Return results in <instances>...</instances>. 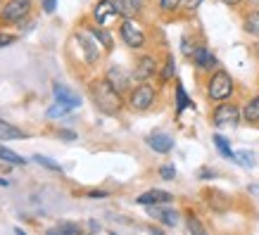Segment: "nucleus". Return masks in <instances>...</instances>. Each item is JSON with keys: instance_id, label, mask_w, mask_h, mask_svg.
<instances>
[{"instance_id": "nucleus-4", "label": "nucleus", "mask_w": 259, "mask_h": 235, "mask_svg": "<svg viewBox=\"0 0 259 235\" xmlns=\"http://www.w3.org/2000/svg\"><path fill=\"white\" fill-rule=\"evenodd\" d=\"M155 100H157L155 88L150 86V83H141V86H136L134 90H131L128 105H131L136 112H145V110H150V107L155 105Z\"/></svg>"}, {"instance_id": "nucleus-28", "label": "nucleus", "mask_w": 259, "mask_h": 235, "mask_svg": "<svg viewBox=\"0 0 259 235\" xmlns=\"http://www.w3.org/2000/svg\"><path fill=\"white\" fill-rule=\"evenodd\" d=\"M67 112H71V107H67V105H62V102H55L50 110H48V117L55 119V117H64Z\"/></svg>"}, {"instance_id": "nucleus-14", "label": "nucleus", "mask_w": 259, "mask_h": 235, "mask_svg": "<svg viewBox=\"0 0 259 235\" xmlns=\"http://www.w3.org/2000/svg\"><path fill=\"white\" fill-rule=\"evenodd\" d=\"M53 93H55V100L62 102V105H67V107H71V110H76V107H81V98L74 90H69V88H64L57 83L55 88H53Z\"/></svg>"}, {"instance_id": "nucleus-37", "label": "nucleus", "mask_w": 259, "mask_h": 235, "mask_svg": "<svg viewBox=\"0 0 259 235\" xmlns=\"http://www.w3.org/2000/svg\"><path fill=\"white\" fill-rule=\"evenodd\" d=\"M200 176H202V178H214V171H209V169H202V171H200Z\"/></svg>"}, {"instance_id": "nucleus-1", "label": "nucleus", "mask_w": 259, "mask_h": 235, "mask_svg": "<svg viewBox=\"0 0 259 235\" xmlns=\"http://www.w3.org/2000/svg\"><path fill=\"white\" fill-rule=\"evenodd\" d=\"M91 93H93V100H95V107L102 112V114H119L121 112V93H119L117 88L112 86L107 78H102V81H95L93 88H91Z\"/></svg>"}, {"instance_id": "nucleus-19", "label": "nucleus", "mask_w": 259, "mask_h": 235, "mask_svg": "<svg viewBox=\"0 0 259 235\" xmlns=\"http://www.w3.org/2000/svg\"><path fill=\"white\" fill-rule=\"evenodd\" d=\"M243 117H245V121H250V124H259V95H254V98L245 105Z\"/></svg>"}, {"instance_id": "nucleus-18", "label": "nucleus", "mask_w": 259, "mask_h": 235, "mask_svg": "<svg viewBox=\"0 0 259 235\" xmlns=\"http://www.w3.org/2000/svg\"><path fill=\"white\" fill-rule=\"evenodd\" d=\"M79 40H81V48H83V53H86V62H95V60L100 57V50H98V45H95L93 40L88 38L86 33H81Z\"/></svg>"}, {"instance_id": "nucleus-39", "label": "nucleus", "mask_w": 259, "mask_h": 235, "mask_svg": "<svg viewBox=\"0 0 259 235\" xmlns=\"http://www.w3.org/2000/svg\"><path fill=\"white\" fill-rule=\"evenodd\" d=\"M221 3H226V5H236V3H240V0H221Z\"/></svg>"}, {"instance_id": "nucleus-27", "label": "nucleus", "mask_w": 259, "mask_h": 235, "mask_svg": "<svg viewBox=\"0 0 259 235\" xmlns=\"http://www.w3.org/2000/svg\"><path fill=\"white\" fill-rule=\"evenodd\" d=\"M233 162H238V164H243V166H254V157H252V152H236L233 155Z\"/></svg>"}, {"instance_id": "nucleus-17", "label": "nucleus", "mask_w": 259, "mask_h": 235, "mask_svg": "<svg viewBox=\"0 0 259 235\" xmlns=\"http://www.w3.org/2000/svg\"><path fill=\"white\" fill-rule=\"evenodd\" d=\"M0 159L5 162V164H12V166H24L26 164V159H24L22 155H17L15 150H10L3 145V140H0Z\"/></svg>"}, {"instance_id": "nucleus-9", "label": "nucleus", "mask_w": 259, "mask_h": 235, "mask_svg": "<svg viewBox=\"0 0 259 235\" xmlns=\"http://www.w3.org/2000/svg\"><path fill=\"white\" fill-rule=\"evenodd\" d=\"M174 200L171 193H166V190H148V193H143V195L136 197V202L143 204V207H150V204H169Z\"/></svg>"}, {"instance_id": "nucleus-31", "label": "nucleus", "mask_w": 259, "mask_h": 235, "mask_svg": "<svg viewBox=\"0 0 259 235\" xmlns=\"http://www.w3.org/2000/svg\"><path fill=\"white\" fill-rule=\"evenodd\" d=\"M174 69H176V62H174V57L169 55L166 57V67H164V71H162V81H169V78L174 76Z\"/></svg>"}, {"instance_id": "nucleus-38", "label": "nucleus", "mask_w": 259, "mask_h": 235, "mask_svg": "<svg viewBox=\"0 0 259 235\" xmlns=\"http://www.w3.org/2000/svg\"><path fill=\"white\" fill-rule=\"evenodd\" d=\"M60 135H62V138H69V140H74V138H76L71 131H60Z\"/></svg>"}, {"instance_id": "nucleus-23", "label": "nucleus", "mask_w": 259, "mask_h": 235, "mask_svg": "<svg viewBox=\"0 0 259 235\" xmlns=\"http://www.w3.org/2000/svg\"><path fill=\"white\" fill-rule=\"evenodd\" d=\"M91 36H93L95 40H100V43H102V48H105V50H112V36H110V33H107V31H105V29H100V24L91 29Z\"/></svg>"}, {"instance_id": "nucleus-29", "label": "nucleus", "mask_w": 259, "mask_h": 235, "mask_svg": "<svg viewBox=\"0 0 259 235\" xmlns=\"http://www.w3.org/2000/svg\"><path fill=\"white\" fill-rule=\"evenodd\" d=\"M159 3V10H164V12H174V10H179L183 5V0H157Z\"/></svg>"}, {"instance_id": "nucleus-2", "label": "nucleus", "mask_w": 259, "mask_h": 235, "mask_svg": "<svg viewBox=\"0 0 259 235\" xmlns=\"http://www.w3.org/2000/svg\"><path fill=\"white\" fill-rule=\"evenodd\" d=\"M231 93H233V78H231V74L224 69L214 71L212 76H209V83H207V95H209V100L224 102L231 98Z\"/></svg>"}, {"instance_id": "nucleus-30", "label": "nucleus", "mask_w": 259, "mask_h": 235, "mask_svg": "<svg viewBox=\"0 0 259 235\" xmlns=\"http://www.w3.org/2000/svg\"><path fill=\"white\" fill-rule=\"evenodd\" d=\"M159 178H164V180H174V178H176V169H174L171 164L159 166Z\"/></svg>"}, {"instance_id": "nucleus-40", "label": "nucleus", "mask_w": 259, "mask_h": 235, "mask_svg": "<svg viewBox=\"0 0 259 235\" xmlns=\"http://www.w3.org/2000/svg\"><path fill=\"white\" fill-rule=\"evenodd\" d=\"M0 185L5 188V185H10V180H8V178H0Z\"/></svg>"}, {"instance_id": "nucleus-11", "label": "nucleus", "mask_w": 259, "mask_h": 235, "mask_svg": "<svg viewBox=\"0 0 259 235\" xmlns=\"http://www.w3.org/2000/svg\"><path fill=\"white\" fill-rule=\"evenodd\" d=\"M148 145L159 155H166L174 150V138L169 133H150L148 135Z\"/></svg>"}, {"instance_id": "nucleus-8", "label": "nucleus", "mask_w": 259, "mask_h": 235, "mask_svg": "<svg viewBox=\"0 0 259 235\" xmlns=\"http://www.w3.org/2000/svg\"><path fill=\"white\" fill-rule=\"evenodd\" d=\"M157 71V60L152 55H143L138 62H136V71H134V78L136 81H148L150 76H155Z\"/></svg>"}, {"instance_id": "nucleus-6", "label": "nucleus", "mask_w": 259, "mask_h": 235, "mask_svg": "<svg viewBox=\"0 0 259 235\" xmlns=\"http://www.w3.org/2000/svg\"><path fill=\"white\" fill-rule=\"evenodd\" d=\"M214 126H236L240 121V110L233 102H221L212 114Z\"/></svg>"}, {"instance_id": "nucleus-22", "label": "nucleus", "mask_w": 259, "mask_h": 235, "mask_svg": "<svg viewBox=\"0 0 259 235\" xmlns=\"http://www.w3.org/2000/svg\"><path fill=\"white\" fill-rule=\"evenodd\" d=\"M50 233L55 235V233H60V235H79L81 233V226L79 223H67V221H62V223H57V226H53L50 228Z\"/></svg>"}, {"instance_id": "nucleus-26", "label": "nucleus", "mask_w": 259, "mask_h": 235, "mask_svg": "<svg viewBox=\"0 0 259 235\" xmlns=\"http://www.w3.org/2000/svg\"><path fill=\"white\" fill-rule=\"evenodd\" d=\"M33 162L36 164H40V166H46V169H50V171H60L62 173V166L57 164V162H53L50 157H46V155H33Z\"/></svg>"}, {"instance_id": "nucleus-12", "label": "nucleus", "mask_w": 259, "mask_h": 235, "mask_svg": "<svg viewBox=\"0 0 259 235\" xmlns=\"http://www.w3.org/2000/svg\"><path fill=\"white\" fill-rule=\"evenodd\" d=\"M105 78H107L112 86L117 88L119 93H121V90H126V88H128V83H131V76H128V74H126L121 67H117V64L107 69V76H105Z\"/></svg>"}, {"instance_id": "nucleus-34", "label": "nucleus", "mask_w": 259, "mask_h": 235, "mask_svg": "<svg viewBox=\"0 0 259 235\" xmlns=\"http://www.w3.org/2000/svg\"><path fill=\"white\" fill-rule=\"evenodd\" d=\"M10 43H15V36H12V33H3V31H0V48L10 45Z\"/></svg>"}, {"instance_id": "nucleus-25", "label": "nucleus", "mask_w": 259, "mask_h": 235, "mask_svg": "<svg viewBox=\"0 0 259 235\" xmlns=\"http://www.w3.org/2000/svg\"><path fill=\"white\" fill-rule=\"evenodd\" d=\"M190 105H193V102L188 100V95H186V90H183V86H181V83H179V86H176V112H179V114H181V112L186 110V107H190Z\"/></svg>"}, {"instance_id": "nucleus-35", "label": "nucleus", "mask_w": 259, "mask_h": 235, "mask_svg": "<svg viewBox=\"0 0 259 235\" xmlns=\"http://www.w3.org/2000/svg\"><path fill=\"white\" fill-rule=\"evenodd\" d=\"M200 5H202V0H183V8L190 10V12H193V10H197Z\"/></svg>"}, {"instance_id": "nucleus-10", "label": "nucleus", "mask_w": 259, "mask_h": 235, "mask_svg": "<svg viewBox=\"0 0 259 235\" xmlns=\"http://www.w3.org/2000/svg\"><path fill=\"white\" fill-rule=\"evenodd\" d=\"M150 216H152V219H157L159 223H164V226H169V228L179 226V212H174V209H164L162 204H150Z\"/></svg>"}, {"instance_id": "nucleus-24", "label": "nucleus", "mask_w": 259, "mask_h": 235, "mask_svg": "<svg viewBox=\"0 0 259 235\" xmlns=\"http://www.w3.org/2000/svg\"><path fill=\"white\" fill-rule=\"evenodd\" d=\"M212 140H214V145H217V150H219L221 155H224V157H228V159L233 162V155H236V152L231 150V145H228V140H226V138H224V135H219V133H217V135H214V138H212Z\"/></svg>"}, {"instance_id": "nucleus-33", "label": "nucleus", "mask_w": 259, "mask_h": 235, "mask_svg": "<svg viewBox=\"0 0 259 235\" xmlns=\"http://www.w3.org/2000/svg\"><path fill=\"white\" fill-rule=\"evenodd\" d=\"M40 3H43V10H46L48 15H53V12H55L57 0H40Z\"/></svg>"}, {"instance_id": "nucleus-20", "label": "nucleus", "mask_w": 259, "mask_h": 235, "mask_svg": "<svg viewBox=\"0 0 259 235\" xmlns=\"http://www.w3.org/2000/svg\"><path fill=\"white\" fill-rule=\"evenodd\" d=\"M207 202H209V207L217 209V212H224L228 207L226 195H224V193H217V190H209V193H207Z\"/></svg>"}, {"instance_id": "nucleus-21", "label": "nucleus", "mask_w": 259, "mask_h": 235, "mask_svg": "<svg viewBox=\"0 0 259 235\" xmlns=\"http://www.w3.org/2000/svg\"><path fill=\"white\" fill-rule=\"evenodd\" d=\"M245 31L250 33V36H254V38H259V12H250V15L245 17Z\"/></svg>"}, {"instance_id": "nucleus-36", "label": "nucleus", "mask_w": 259, "mask_h": 235, "mask_svg": "<svg viewBox=\"0 0 259 235\" xmlns=\"http://www.w3.org/2000/svg\"><path fill=\"white\" fill-rule=\"evenodd\" d=\"M88 197H93V200H102V197H107L105 190H93V193H88Z\"/></svg>"}, {"instance_id": "nucleus-15", "label": "nucleus", "mask_w": 259, "mask_h": 235, "mask_svg": "<svg viewBox=\"0 0 259 235\" xmlns=\"http://www.w3.org/2000/svg\"><path fill=\"white\" fill-rule=\"evenodd\" d=\"M112 3H114L117 12L124 17V19H128V17H136L143 10V0H112Z\"/></svg>"}, {"instance_id": "nucleus-32", "label": "nucleus", "mask_w": 259, "mask_h": 235, "mask_svg": "<svg viewBox=\"0 0 259 235\" xmlns=\"http://www.w3.org/2000/svg\"><path fill=\"white\" fill-rule=\"evenodd\" d=\"M188 230H190V233L202 235V233H204V226H202V223H200V221L195 219V216H188Z\"/></svg>"}, {"instance_id": "nucleus-7", "label": "nucleus", "mask_w": 259, "mask_h": 235, "mask_svg": "<svg viewBox=\"0 0 259 235\" xmlns=\"http://www.w3.org/2000/svg\"><path fill=\"white\" fill-rule=\"evenodd\" d=\"M117 8H114V3L112 0H98L93 8V17L95 22L100 24V26H107V24L112 22V19H117Z\"/></svg>"}, {"instance_id": "nucleus-13", "label": "nucleus", "mask_w": 259, "mask_h": 235, "mask_svg": "<svg viewBox=\"0 0 259 235\" xmlns=\"http://www.w3.org/2000/svg\"><path fill=\"white\" fill-rule=\"evenodd\" d=\"M193 62H195V67L197 69H202V71H207V69H214L217 67V57L207 50V48H195L193 50Z\"/></svg>"}, {"instance_id": "nucleus-3", "label": "nucleus", "mask_w": 259, "mask_h": 235, "mask_svg": "<svg viewBox=\"0 0 259 235\" xmlns=\"http://www.w3.org/2000/svg\"><path fill=\"white\" fill-rule=\"evenodd\" d=\"M119 36H121V40H124L128 48H143L145 45V31H143V26L136 22L134 17H128V19L121 22V26H119Z\"/></svg>"}, {"instance_id": "nucleus-16", "label": "nucleus", "mask_w": 259, "mask_h": 235, "mask_svg": "<svg viewBox=\"0 0 259 235\" xmlns=\"http://www.w3.org/2000/svg\"><path fill=\"white\" fill-rule=\"evenodd\" d=\"M22 138H26V133H24L22 128H17L10 121L0 119V140H22Z\"/></svg>"}, {"instance_id": "nucleus-5", "label": "nucleus", "mask_w": 259, "mask_h": 235, "mask_svg": "<svg viewBox=\"0 0 259 235\" xmlns=\"http://www.w3.org/2000/svg\"><path fill=\"white\" fill-rule=\"evenodd\" d=\"M31 0H8L0 15H3V22H22L24 17L31 12Z\"/></svg>"}]
</instances>
